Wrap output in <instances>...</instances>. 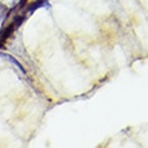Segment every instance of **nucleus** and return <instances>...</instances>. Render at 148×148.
Instances as JSON below:
<instances>
[{
	"label": "nucleus",
	"mask_w": 148,
	"mask_h": 148,
	"mask_svg": "<svg viewBox=\"0 0 148 148\" xmlns=\"http://www.w3.org/2000/svg\"><path fill=\"white\" fill-rule=\"evenodd\" d=\"M14 30H15V26H14V23L10 24V26H8L5 30H3V31L0 32V38H1V40H5L7 38H10Z\"/></svg>",
	"instance_id": "nucleus-1"
},
{
	"label": "nucleus",
	"mask_w": 148,
	"mask_h": 148,
	"mask_svg": "<svg viewBox=\"0 0 148 148\" xmlns=\"http://www.w3.org/2000/svg\"><path fill=\"white\" fill-rule=\"evenodd\" d=\"M47 1L49 0H38V1H35V3H32L30 7H28V11L30 12H34L35 10H38V8H40V7H45V5H47Z\"/></svg>",
	"instance_id": "nucleus-2"
},
{
	"label": "nucleus",
	"mask_w": 148,
	"mask_h": 148,
	"mask_svg": "<svg viewBox=\"0 0 148 148\" xmlns=\"http://www.w3.org/2000/svg\"><path fill=\"white\" fill-rule=\"evenodd\" d=\"M8 14H10V10L7 8V5L0 4V22H4V19L7 18Z\"/></svg>",
	"instance_id": "nucleus-3"
},
{
	"label": "nucleus",
	"mask_w": 148,
	"mask_h": 148,
	"mask_svg": "<svg viewBox=\"0 0 148 148\" xmlns=\"http://www.w3.org/2000/svg\"><path fill=\"white\" fill-rule=\"evenodd\" d=\"M5 58H8V59H10V61H11L12 63H14V65H16V66L19 67V69H20V70H22V71H23V73H26V69H24V67L22 66V65H20V63L18 62V61H16L15 58H12L11 55H5Z\"/></svg>",
	"instance_id": "nucleus-4"
},
{
	"label": "nucleus",
	"mask_w": 148,
	"mask_h": 148,
	"mask_svg": "<svg viewBox=\"0 0 148 148\" xmlns=\"http://www.w3.org/2000/svg\"><path fill=\"white\" fill-rule=\"evenodd\" d=\"M24 18H26V16L22 15V16H18V18H16L15 20H14V26H15V28H18V27L20 26V24H22V22L24 20Z\"/></svg>",
	"instance_id": "nucleus-5"
},
{
	"label": "nucleus",
	"mask_w": 148,
	"mask_h": 148,
	"mask_svg": "<svg viewBox=\"0 0 148 148\" xmlns=\"http://www.w3.org/2000/svg\"><path fill=\"white\" fill-rule=\"evenodd\" d=\"M1 47H3V42H0V49H1Z\"/></svg>",
	"instance_id": "nucleus-6"
}]
</instances>
